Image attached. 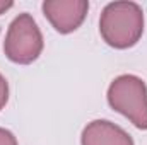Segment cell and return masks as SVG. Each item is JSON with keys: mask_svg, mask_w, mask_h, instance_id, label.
I'll return each instance as SVG.
<instances>
[{"mask_svg": "<svg viewBox=\"0 0 147 145\" xmlns=\"http://www.w3.org/2000/svg\"><path fill=\"white\" fill-rule=\"evenodd\" d=\"M99 33L116 50L134 46L144 33V12L135 2H111L103 9Z\"/></svg>", "mask_w": 147, "mask_h": 145, "instance_id": "6da1fadb", "label": "cell"}, {"mask_svg": "<svg viewBox=\"0 0 147 145\" xmlns=\"http://www.w3.org/2000/svg\"><path fill=\"white\" fill-rule=\"evenodd\" d=\"M108 103L137 128L147 130V85L137 75H120L110 84Z\"/></svg>", "mask_w": 147, "mask_h": 145, "instance_id": "7a4b0ae2", "label": "cell"}, {"mask_svg": "<svg viewBox=\"0 0 147 145\" xmlns=\"http://www.w3.org/2000/svg\"><path fill=\"white\" fill-rule=\"evenodd\" d=\"M7 58L19 65L33 63L43 51V34L31 14H19L9 26L3 41Z\"/></svg>", "mask_w": 147, "mask_h": 145, "instance_id": "3957f363", "label": "cell"}, {"mask_svg": "<svg viewBox=\"0 0 147 145\" xmlns=\"http://www.w3.org/2000/svg\"><path fill=\"white\" fill-rule=\"evenodd\" d=\"M89 3L86 0H48L43 3V14L60 34L75 31L86 19Z\"/></svg>", "mask_w": 147, "mask_h": 145, "instance_id": "277c9868", "label": "cell"}, {"mask_svg": "<svg viewBox=\"0 0 147 145\" xmlns=\"http://www.w3.org/2000/svg\"><path fill=\"white\" fill-rule=\"evenodd\" d=\"M82 145H134L132 137L118 125L106 119L87 123L80 137Z\"/></svg>", "mask_w": 147, "mask_h": 145, "instance_id": "5b68a950", "label": "cell"}, {"mask_svg": "<svg viewBox=\"0 0 147 145\" xmlns=\"http://www.w3.org/2000/svg\"><path fill=\"white\" fill-rule=\"evenodd\" d=\"M7 101H9V84H7L5 77L0 73V109H3Z\"/></svg>", "mask_w": 147, "mask_h": 145, "instance_id": "8992f818", "label": "cell"}, {"mask_svg": "<svg viewBox=\"0 0 147 145\" xmlns=\"http://www.w3.org/2000/svg\"><path fill=\"white\" fill-rule=\"evenodd\" d=\"M0 145H17V138L14 137L12 132L0 128Z\"/></svg>", "mask_w": 147, "mask_h": 145, "instance_id": "52a82bcc", "label": "cell"}, {"mask_svg": "<svg viewBox=\"0 0 147 145\" xmlns=\"http://www.w3.org/2000/svg\"><path fill=\"white\" fill-rule=\"evenodd\" d=\"M14 3L12 2H7V0H0V15L3 14V12H7L10 7H12Z\"/></svg>", "mask_w": 147, "mask_h": 145, "instance_id": "ba28073f", "label": "cell"}]
</instances>
